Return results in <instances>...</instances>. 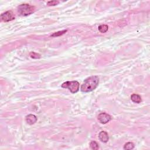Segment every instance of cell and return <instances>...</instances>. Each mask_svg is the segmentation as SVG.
<instances>
[{
  "instance_id": "obj_1",
  "label": "cell",
  "mask_w": 150,
  "mask_h": 150,
  "mask_svg": "<svg viewBox=\"0 0 150 150\" xmlns=\"http://www.w3.org/2000/svg\"><path fill=\"white\" fill-rule=\"evenodd\" d=\"M99 78L97 76H92L86 79L82 85L80 90L82 92L88 93L92 92L98 86Z\"/></svg>"
},
{
  "instance_id": "obj_2",
  "label": "cell",
  "mask_w": 150,
  "mask_h": 150,
  "mask_svg": "<svg viewBox=\"0 0 150 150\" xmlns=\"http://www.w3.org/2000/svg\"><path fill=\"white\" fill-rule=\"evenodd\" d=\"M35 11V7L28 4H21L18 7V11L22 16H28L34 13Z\"/></svg>"
},
{
  "instance_id": "obj_3",
  "label": "cell",
  "mask_w": 150,
  "mask_h": 150,
  "mask_svg": "<svg viewBox=\"0 0 150 150\" xmlns=\"http://www.w3.org/2000/svg\"><path fill=\"white\" fill-rule=\"evenodd\" d=\"M79 83L74 80V81H68L62 85V87L68 89L72 93H76L79 90Z\"/></svg>"
},
{
  "instance_id": "obj_4",
  "label": "cell",
  "mask_w": 150,
  "mask_h": 150,
  "mask_svg": "<svg viewBox=\"0 0 150 150\" xmlns=\"http://www.w3.org/2000/svg\"><path fill=\"white\" fill-rule=\"evenodd\" d=\"M1 19L4 22H9L15 20V17L11 11H8L1 15Z\"/></svg>"
},
{
  "instance_id": "obj_5",
  "label": "cell",
  "mask_w": 150,
  "mask_h": 150,
  "mask_svg": "<svg viewBox=\"0 0 150 150\" xmlns=\"http://www.w3.org/2000/svg\"><path fill=\"white\" fill-rule=\"evenodd\" d=\"M98 120L102 124H106L111 120V117L106 112H102L99 115Z\"/></svg>"
},
{
  "instance_id": "obj_6",
  "label": "cell",
  "mask_w": 150,
  "mask_h": 150,
  "mask_svg": "<svg viewBox=\"0 0 150 150\" xmlns=\"http://www.w3.org/2000/svg\"><path fill=\"white\" fill-rule=\"evenodd\" d=\"M99 140H100L101 142H103V143H107L109 140L108 134L104 131H101V132L99 133Z\"/></svg>"
},
{
  "instance_id": "obj_7",
  "label": "cell",
  "mask_w": 150,
  "mask_h": 150,
  "mask_svg": "<svg viewBox=\"0 0 150 150\" xmlns=\"http://www.w3.org/2000/svg\"><path fill=\"white\" fill-rule=\"evenodd\" d=\"M25 120L28 124L32 125L37 121V117L33 114H29L26 116Z\"/></svg>"
},
{
  "instance_id": "obj_8",
  "label": "cell",
  "mask_w": 150,
  "mask_h": 150,
  "mask_svg": "<svg viewBox=\"0 0 150 150\" xmlns=\"http://www.w3.org/2000/svg\"><path fill=\"white\" fill-rule=\"evenodd\" d=\"M131 99L134 103H140L142 101L141 96L137 94H133L131 96Z\"/></svg>"
},
{
  "instance_id": "obj_9",
  "label": "cell",
  "mask_w": 150,
  "mask_h": 150,
  "mask_svg": "<svg viewBox=\"0 0 150 150\" xmlns=\"http://www.w3.org/2000/svg\"><path fill=\"white\" fill-rule=\"evenodd\" d=\"M99 31L101 33H106L107 31H108L109 26L107 25H101L99 26Z\"/></svg>"
},
{
  "instance_id": "obj_10",
  "label": "cell",
  "mask_w": 150,
  "mask_h": 150,
  "mask_svg": "<svg viewBox=\"0 0 150 150\" xmlns=\"http://www.w3.org/2000/svg\"><path fill=\"white\" fill-rule=\"evenodd\" d=\"M90 146L91 147V148L94 150H97L99 148V144L96 143V141H94L91 142L90 144Z\"/></svg>"
},
{
  "instance_id": "obj_11",
  "label": "cell",
  "mask_w": 150,
  "mask_h": 150,
  "mask_svg": "<svg viewBox=\"0 0 150 150\" xmlns=\"http://www.w3.org/2000/svg\"><path fill=\"white\" fill-rule=\"evenodd\" d=\"M134 148V144L133 143H127L125 144L124 147V149H133Z\"/></svg>"
},
{
  "instance_id": "obj_12",
  "label": "cell",
  "mask_w": 150,
  "mask_h": 150,
  "mask_svg": "<svg viewBox=\"0 0 150 150\" xmlns=\"http://www.w3.org/2000/svg\"><path fill=\"white\" fill-rule=\"evenodd\" d=\"M67 31H68L67 30H63V31H62L57 32H55V33H53L52 35H51V36L57 37V36H61V35H62L65 34Z\"/></svg>"
},
{
  "instance_id": "obj_13",
  "label": "cell",
  "mask_w": 150,
  "mask_h": 150,
  "mask_svg": "<svg viewBox=\"0 0 150 150\" xmlns=\"http://www.w3.org/2000/svg\"><path fill=\"white\" fill-rule=\"evenodd\" d=\"M29 55H30L31 57L33 59H39L41 58V55L39 54V53H37L34 52H31Z\"/></svg>"
},
{
  "instance_id": "obj_14",
  "label": "cell",
  "mask_w": 150,
  "mask_h": 150,
  "mask_svg": "<svg viewBox=\"0 0 150 150\" xmlns=\"http://www.w3.org/2000/svg\"><path fill=\"white\" fill-rule=\"evenodd\" d=\"M59 3V2L58 1H51L48 2L47 5H49V6H55V5H58Z\"/></svg>"
}]
</instances>
